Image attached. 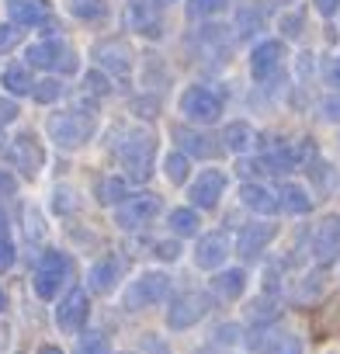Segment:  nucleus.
I'll use <instances>...</instances> for the list:
<instances>
[{
	"mask_svg": "<svg viewBox=\"0 0 340 354\" xmlns=\"http://www.w3.org/2000/svg\"><path fill=\"white\" fill-rule=\"evenodd\" d=\"M25 233H28V240L35 236V240H42L46 236V226H42V216H39V209H25Z\"/></svg>",
	"mask_w": 340,
	"mask_h": 354,
	"instance_id": "nucleus-42",
	"label": "nucleus"
},
{
	"mask_svg": "<svg viewBox=\"0 0 340 354\" xmlns=\"http://www.w3.org/2000/svg\"><path fill=\"white\" fill-rule=\"evenodd\" d=\"M330 288V278H326V268L319 264V271H309L305 278H299V285L292 288V302L295 306H316Z\"/></svg>",
	"mask_w": 340,
	"mask_h": 354,
	"instance_id": "nucleus-21",
	"label": "nucleus"
},
{
	"mask_svg": "<svg viewBox=\"0 0 340 354\" xmlns=\"http://www.w3.org/2000/svg\"><path fill=\"white\" fill-rule=\"evenodd\" d=\"M323 80H326L333 91H340V56H330V59L323 63Z\"/></svg>",
	"mask_w": 340,
	"mask_h": 354,
	"instance_id": "nucleus-43",
	"label": "nucleus"
},
{
	"mask_svg": "<svg viewBox=\"0 0 340 354\" xmlns=\"http://www.w3.org/2000/svg\"><path fill=\"white\" fill-rule=\"evenodd\" d=\"M32 97H35L39 104H53V101H59V97H63V84H59L56 77L35 80V87H32Z\"/></svg>",
	"mask_w": 340,
	"mask_h": 354,
	"instance_id": "nucleus-34",
	"label": "nucleus"
},
{
	"mask_svg": "<svg viewBox=\"0 0 340 354\" xmlns=\"http://www.w3.org/2000/svg\"><path fill=\"white\" fill-rule=\"evenodd\" d=\"M66 285V274H56V271H35V278H32V288H35V295L39 299H46V302H53V299H59V288Z\"/></svg>",
	"mask_w": 340,
	"mask_h": 354,
	"instance_id": "nucleus-30",
	"label": "nucleus"
},
{
	"mask_svg": "<svg viewBox=\"0 0 340 354\" xmlns=\"http://www.w3.org/2000/svg\"><path fill=\"white\" fill-rule=\"evenodd\" d=\"M94 59H97V66H104L111 77H118V80H125L129 73H132V49L125 46V42H115V39H104V42H97L94 46Z\"/></svg>",
	"mask_w": 340,
	"mask_h": 354,
	"instance_id": "nucleus-14",
	"label": "nucleus"
},
{
	"mask_svg": "<svg viewBox=\"0 0 340 354\" xmlns=\"http://www.w3.org/2000/svg\"><path fill=\"white\" fill-rule=\"evenodd\" d=\"M219 139H223V149H229V153H247L257 136H254V125H250V122H229Z\"/></svg>",
	"mask_w": 340,
	"mask_h": 354,
	"instance_id": "nucleus-24",
	"label": "nucleus"
},
{
	"mask_svg": "<svg viewBox=\"0 0 340 354\" xmlns=\"http://www.w3.org/2000/svg\"><path fill=\"white\" fill-rule=\"evenodd\" d=\"M122 274H125V264H122L115 254H104L101 261H94V264H91L87 281H91V288H94V292L108 295V292H115V288L122 285Z\"/></svg>",
	"mask_w": 340,
	"mask_h": 354,
	"instance_id": "nucleus-17",
	"label": "nucleus"
},
{
	"mask_svg": "<svg viewBox=\"0 0 340 354\" xmlns=\"http://www.w3.org/2000/svg\"><path fill=\"white\" fill-rule=\"evenodd\" d=\"M319 111H323V118H326V122H340V91H337V94H330V97H323Z\"/></svg>",
	"mask_w": 340,
	"mask_h": 354,
	"instance_id": "nucleus-44",
	"label": "nucleus"
},
{
	"mask_svg": "<svg viewBox=\"0 0 340 354\" xmlns=\"http://www.w3.org/2000/svg\"><path fill=\"white\" fill-rule=\"evenodd\" d=\"M49 136L59 149H80L94 139L97 132V115L94 108H70V111H56L49 118Z\"/></svg>",
	"mask_w": 340,
	"mask_h": 354,
	"instance_id": "nucleus-1",
	"label": "nucleus"
},
{
	"mask_svg": "<svg viewBox=\"0 0 340 354\" xmlns=\"http://www.w3.org/2000/svg\"><path fill=\"white\" fill-rule=\"evenodd\" d=\"M18 118V104L8 101V97H0V125H11Z\"/></svg>",
	"mask_w": 340,
	"mask_h": 354,
	"instance_id": "nucleus-48",
	"label": "nucleus"
},
{
	"mask_svg": "<svg viewBox=\"0 0 340 354\" xmlns=\"http://www.w3.org/2000/svg\"><path fill=\"white\" fill-rule=\"evenodd\" d=\"M11 160L21 167L25 177H39V170H42V163H46V153H42L39 139H35L32 132H25V136L11 139Z\"/></svg>",
	"mask_w": 340,
	"mask_h": 354,
	"instance_id": "nucleus-16",
	"label": "nucleus"
},
{
	"mask_svg": "<svg viewBox=\"0 0 340 354\" xmlns=\"http://www.w3.org/2000/svg\"><path fill=\"white\" fill-rule=\"evenodd\" d=\"M80 202H77V195H73V188H56V195H53V209L59 212V216H66V212H73Z\"/></svg>",
	"mask_w": 340,
	"mask_h": 354,
	"instance_id": "nucleus-40",
	"label": "nucleus"
},
{
	"mask_svg": "<svg viewBox=\"0 0 340 354\" xmlns=\"http://www.w3.org/2000/svg\"><path fill=\"white\" fill-rule=\"evenodd\" d=\"M25 63H28L32 70H59V73H73V70L80 66V63H77V53H73L63 39H49V42L28 46Z\"/></svg>",
	"mask_w": 340,
	"mask_h": 354,
	"instance_id": "nucleus-7",
	"label": "nucleus"
},
{
	"mask_svg": "<svg viewBox=\"0 0 340 354\" xmlns=\"http://www.w3.org/2000/svg\"><path fill=\"white\" fill-rule=\"evenodd\" d=\"M223 195H226V174H223V170H202L195 181L188 185V202H191L198 212L216 209Z\"/></svg>",
	"mask_w": 340,
	"mask_h": 354,
	"instance_id": "nucleus-10",
	"label": "nucleus"
},
{
	"mask_svg": "<svg viewBox=\"0 0 340 354\" xmlns=\"http://www.w3.org/2000/svg\"><path fill=\"white\" fill-rule=\"evenodd\" d=\"M174 136H178V142H181V149L188 153V156H202V160H209V156H216L219 153V146L216 142H209L212 136H205V132H198V129H174Z\"/></svg>",
	"mask_w": 340,
	"mask_h": 354,
	"instance_id": "nucleus-22",
	"label": "nucleus"
},
{
	"mask_svg": "<svg viewBox=\"0 0 340 354\" xmlns=\"http://www.w3.org/2000/svg\"><path fill=\"white\" fill-rule=\"evenodd\" d=\"M312 257L330 268L333 261H340V216H326L316 233H312Z\"/></svg>",
	"mask_w": 340,
	"mask_h": 354,
	"instance_id": "nucleus-13",
	"label": "nucleus"
},
{
	"mask_svg": "<svg viewBox=\"0 0 340 354\" xmlns=\"http://www.w3.org/2000/svg\"><path fill=\"white\" fill-rule=\"evenodd\" d=\"M278 205H281L285 212H292V216H305V212H312V198H309V192H305L302 185H292V181H285V185L278 188Z\"/></svg>",
	"mask_w": 340,
	"mask_h": 354,
	"instance_id": "nucleus-23",
	"label": "nucleus"
},
{
	"mask_svg": "<svg viewBox=\"0 0 340 354\" xmlns=\"http://www.w3.org/2000/svg\"><path fill=\"white\" fill-rule=\"evenodd\" d=\"M0 236H8V216H4V209H0Z\"/></svg>",
	"mask_w": 340,
	"mask_h": 354,
	"instance_id": "nucleus-51",
	"label": "nucleus"
},
{
	"mask_svg": "<svg viewBox=\"0 0 340 354\" xmlns=\"http://www.w3.org/2000/svg\"><path fill=\"white\" fill-rule=\"evenodd\" d=\"M312 8H316L323 18H333V15H337V8H340V0H312Z\"/></svg>",
	"mask_w": 340,
	"mask_h": 354,
	"instance_id": "nucleus-49",
	"label": "nucleus"
},
{
	"mask_svg": "<svg viewBox=\"0 0 340 354\" xmlns=\"http://www.w3.org/2000/svg\"><path fill=\"white\" fill-rule=\"evenodd\" d=\"M243 313H247V319H250L254 326H271V323L281 316V306H274L271 295H261V299H254L250 306H243Z\"/></svg>",
	"mask_w": 340,
	"mask_h": 354,
	"instance_id": "nucleus-28",
	"label": "nucleus"
},
{
	"mask_svg": "<svg viewBox=\"0 0 340 354\" xmlns=\"http://www.w3.org/2000/svg\"><path fill=\"white\" fill-rule=\"evenodd\" d=\"M21 39H25V28H21V25H15V21L0 25V56H8L11 49H18Z\"/></svg>",
	"mask_w": 340,
	"mask_h": 354,
	"instance_id": "nucleus-36",
	"label": "nucleus"
},
{
	"mask_svg": "<svg viewBox=\"0 0 340 354\" xmlns=\"http://www.w3.org/2000/svg\"><path fill=\"white\" fill-rule=\"evenodd\" d=\"M167 223H170V230H174L178 236H198V230H202V216H198L195 205H188V209H170Z\"/></svg>",
	"mask_w": 340,
	"mask_h": 354,
	"instance_id": "nucleus-25",
	"label": "nucleus"
},
{
	"mask_svg": "<svg viewBox=\"0 0 340 354\" xmlns=\"http://www.w3.org/2000/svg\"><path fill=\"white\" fill-rule=\"evenodd\" d=\"M15 261H18V250H15V243H11L8 236H0V274H4V271H11V268H15Z\"/></svg>",
	"mask_w": 340,
	"mask_h": 354,
	"instance_id": "nucleus-41",
	"label": "nucleus"
},
{
	"mask_svg": "<svg viewBox=\"0 0 340 354\" xmlns=\"http://www.w3.org/2000/svg\"><path fill=\"white\" fill-rule=\"evenodd\" d=\"M73 354H111V344L101 330H87L77 337V351Z\"/></svg>",
	"mask_w": 340,
	"mask_h": 354,
	"instance_id": "nucleus-32",
	"label": "nucleus"
},
{
	"mask_svg": "<svg viewBox=\"0 0 340 354\" xmlns=\"http://www.w3.org/2000/svg\"><path fill=\"white\" fill-rule=\"evenodd\" d=\"M84 87H87L94 97H104V94H111V73L87 70V77H84Z\"/></svg>",
	"mask_w": 340,
	"mask_h": 354,
	"instance_id": "nucleus-38",
	"label": "nucleus"
},
{
	"mask_svg": "<svg viewBox=\"0 0 340 354\" xmlns=\"http://www.w3.org/2000/svg\"><path fill=\"white\" fill-rule=\"evenodd\" d=\"M39 354H63V351H59L56 344H42V347H39Z\"/></svg>",
	"mask_w": 340,
	"mask_h": 354,
	"instance_id": "nucleus-50",
	"label": "nucleus"
},
{
	"mask_svg": "<svg viewBox=\"0 0 340 354\" xmlns=\"http://www.w3.org/2000/svg\"><path fill=\"white\" fill-rule=\"evenodd\" d=\"M0 80H4V91L15 94V97H25V94H32V87H35L32 66H8Z\"/></svg>",
	"mask_w": 340,
	"mask_h": 354,
	"instance_id": "nucleus-29",
	"label": "nucleus"
},
{
	"mask_svg": "<svg viewBox=\"0 0 340 354\" xmlns=\"http://www.w3.org/2000/svg\"><path fill=\"white\" fill-rule=\"evenodd\" d=\"M125 28L142 39H163V15L156 0H129L125 4Z\"/></svg>",
	"mask_w": 340,
	"mask_h": 354,
	"instance_id": "nucleus-8",
	"label": "nucleus"
},
{
	"mask_svg": "<svg viewBox=\"0 0 340 354\" xmlns=\"http://www.w3.org/2000/svg\"><path fill=\"white\" fill-rule=\"evenodd\" d=\"M178 108H181V115H185L191 125H212V122H219V115H223V97H219L212 87H205V84H191V87L181 94Z\"/></svg>",
	"mask_w": 340,
	"mask_h": 354,
	"instance_id": "nucleus-5",
	"label": "nucleus"
},
{
	"mask_svg": "<svg viewBox=\"0 0 340 354\" xmlns=\"http://www.w3.org/2000/svg\"><path fill=\"white\" fill-rule=\"evenodd\" d=\"M181 250H185V247H181L178 240H156V243H153V254H156L160 261H167V264L181 261Z\"/></svg>",
	"mask_w": 340,
	"mask_h": 354,
	"instance_id": "nucleus-39",
	"label": "nucleus"
},
{
	"mask_svg": "<svg viewBox=\"0 0 340 354\" xmlns=\"http://www.w3.org/2000/svg\"><path fill=\"white\" fill-rule=\"evenodd\" d=\"M236 340H240V326H236V323H223V326L216 330V344H226V347H229V344H236Z\"/></svg>",
	"mask_w": 340,
	"mask_h": 354,
	"instance_id": "nucleus-46",
	"label": "nucleus"
},
{
	"mask_svg": "<svg viewBox=\"0 0 340 354\" xmlns=\"http://www.w3.org/2000/svg\"><path fill=\"white\" fill-rule=\"evenodd\" d=\"M0 309H4V288H0Z\"/></svg>",
	"mask_w": 340,
	"mask_h": 354,
	"instance_id": "nucleus-52",
	"label": "nucleus"
},
{
	"mask_svg": "<svg viewBox=\"0 0 340 354\" xmlns=\"http://www.w3.org/2000/svg\"><path fill=\"white\" fill-rule=\"evenodd\" d=\"M229 254H233V240H229L223 230L202 233L198 243H195V264H198L202 271H219V268L226 264Z\"/></svg>",
	"mask_w": 340,
	"mask_h": 354,
	"instance_id": "nucleus-11",
	"label": "nucleus"
},
{
	"mask_svg": "<svg viewBox=\"0 0 340 354\" xmlns=\"http://www.w3.org/2000/svg\"><path fill=\"white\" fill-rule=\"evenodd\" d=\"M167 299H170V274H163V271H142L139 278H132V285L122 295V302H125L129 313L160 306Z\"/></svg>",
	"mask_w": 340,
	"mask_h": 354,
	"instance_id": "nucleus-3",
	"label": "nucleus"
},
{
	"mask_svg": "<svg viewBox=\"0 0 340 354\" xmlns=\"http://www.w3.org/2000/svg\"><path fill=\"white\" fill-rule=\"evenodd\" d=\"M118 354H132V351H118Z\"/></svg>",
	"mask_w": 340,
	"mask_h": 354,
	"instance_id": "nucleus-53",
	"label": "nucleus"
},
{
	"mask_svg": "<svg viewBox=\"0 0 340 354\" xmlns=\"http://www.w3.org/2000/svg\"><path fill=\"white\" fill-rule=\"evenodd\" d=\"M209 309H212V299L205 292H181L167 306V330H191L195 323L209 316Z\"/></svg>",
	"mask_w": 340,
	"mask_h": 354,
	"instance_id": "nucleus-6",
	"label": "nucleus"
},
{
	"mask_svg": "<svg viewBox=\"0 0 340 354\" xmlns=\"http://www.w3.org/2000/svg\"><path fill=\"white\" fill-rule=\"evenodd\" d=\"M8 15L21 28H39V25L53 21V11L46 0H8Z\"/></svg>",
	"mask_w": 340,
	"mask_h": 354,
	"instance_id": "nucleus-18",
	"label": "nucleus"
},
{
	"mask_svg": "<svg viewBox=\"0 0 340 354\" xmlns=\"http://www.w3.org/2000/svg\"><path fill=\"white\" fill-rule=\"evenodd\" d=\"M87 316H91V299L84 288H70L56 306V326L63 333H80L87 326Z\"/></svg>",
	"mask_w": 340,
	"mask_h": 354,
	"instance_id": "nucleus-9",
	"label": "nucleus"
},
{
	"mask_svg": "<svg viewBox=\"0 0 340 354\" xmlns=\"http://www.w3.org/2000/svg\"><path fill=\"white\" fill-rule=\"evenodd\" d=\"M122 167H125V177L135 185H146L153 177V163H156V136L146 132V129H135L122 139Z\"/></svg>",
	"mask_w": 340,
	"mask_h": 354,
	"instance_id": "nucleus-2",
	"label": "nucleus"
},
{
	"mask_svg": "<svg viewBox=\"0 0 340 354\" xmlns=\"http://www.w3.org/2000/svg\"><path fill=\"white\" fill-rule=\"evenodd\" d=\"M229 8V0H188V18H209Z\"/></svg>",
	"mask_w": 340,
	"mask_h": 354,
	"instance_id": "nucleus-37",
	"label": "nucleus"
},
{
	"mask_svg": "<svg viewBox=\"0 0 340 354\" xmlns=\"http://www.w3.org/2000/svg\"><path fill=\"white\" fill-rule=\"evenodd\" d=\"M240 202L250 209V212H257V216H274L281 205H278V192H271V188H264L261 181H243L240 185Z\"/></svg>",
	"mask_w": 340,
	"mask_h": 354,
	"instance_id": "nucleus-19",
	"label": "nucleus"
},
{
	"mask_svg": "<svg viewBox=\"0 0 340 354\" xmlns=\"http://www.w3.org/2000/svg\"><path fill=\"white\" fill-rule=\"evenodd\" d=\"M261 354H302V340L295 333H267V340L261 344Z\"/></svg>",
	"mask_w": 340,
	"mask_h": 354,
	"instance_id": "nucleus-31",
	"label": "nucleus"
},
{
	"mask_svg": "<svg viewBox=\"0 0 340 354\" xmlns=\"http://www.w3.org/2000/svg\"><path fill=\"white\" fill-rule=\"evenodd\" d=\"M70 11H73L80 21H104V18H108V8L101 4V0H73Z\"/></svg>",
	"mask_w": 340,
	"mask_h": 354,
	"instance_id": "nucleus-33",
	"label": "nucleus"
},
{
	"mask_svg": "<svg viewBox=\"0 0 340 354\" xmlns=\"http://www.w3.org/2000/svg\"><path fill=\"white\" fill-rule=\"evenodd\" d=\"M160 212H163L160 195H153V192L125 195V198L115 205V226H118V230H142V226H149Z\"/></svg>",
	"mask_w": 340,
	"mask_h": 354,
	"instance_id": "nucleus-4",
	"label": "nucleus"
},
{
	"mask_svg": "<svg viewBox=\"0 0 340 354\" xmlns=\"http://www.w3.org/2000/svg\"><path fill=\"white\" fill-rule=\"evenodd\" d=\"M281 56H285V46H281L278 39H264V42H257L254 53H250V73H254V80H257V84H267V80L278 73Z\"/></svg>",
	"mask_w": 340,
	"mask_h": 354,
	"instance_id": "nucleus-15",
	"label": "nucleus"
},
{
	"mask_svg": "<svg viewBox=\"0 0 340 354\" xmlns=\"http://www.w3.org/2000/svg\"><path fill=\"white\" fill-rule=\"evenodd\" d=\"M247 271L243 268H226V271H216V278H212V295L216 299H223V302H236V299H243V292H247Z\"/></svg>",
	"mask_w": 340,
	"mask_h": 354,
	"instance_id": "nucleus-20",
	"label": "nucleus"
},
{
	"mask_svg": "<svg viewBox=\"0 0 340 354\" xmlns=\"http://www.w3.org/2000/svg\"><path fill=\"white\" fill-rule=\"evenodd\" d=\"M281 32H285V39H295L302 32V15H285L281 18Z\"/></svg>",
	"mask_w": 340,
	"mask_h": 354,
	"instance_id": "nucleus-47",
	"label": "nucleus"
},
{
	"mask_svg": "<svg viewBox=\"0 0 340 354\" xmlns=\"http://www.w3.org/2000/svg\"><path fill=\"white\" fill-rule=\"evenodd\" d=\"M39 268H42V271L66 274V278H70V271H73V264H70V257H66L63 250H42V257H39Z\"/></svg>",
	"mask_w": 340,
	"mask_h": 354,
	"instance_id": "nucleus-35",
	"label": "nucleus"
},
{
	"mask_svg": "<svg viewBox=\"0 0 340 354\" xmlns=\"http://www.w3.org/2000/svg\"><path fill=\"white\" fill-rule=\"evenodd\" d=\"M11 195H18V177L0 167V198H11Z\"/></svg>",
	"mask_w": 340,
	"mask_h": 354,
	"instance_id": "nucleus-45",
	"label": "nucleus"
},
{
	"mask_svg": "<svg viewBox=\"0 0 340 354\" xmlns=\"http://www.w3.org/2000/svg\"><path fill=\"white\" fill-rule=\"evenodd\" d=\"M129 195V188H125V177H115V174H108V177H101V181L94 185V198L101 202V205H118L122 198Z\"/></svg>",
	"mask_w": 340,
	"mask_h": 354,
	"instance_id": "nucleus-26",
	"label": "nucleus"
},
{
	"mask_svg": "<svg viewBox=\"0 0 340 354\" xmlns=\"http://www.w3.org/2000/svg\"><path fill=\"white\" fill-rule=\"evenodd\" d=\"M163 174L170 185H188V174H191V156L185 149H174L163 156Z\"/></svg>",
	"mask_w": 340,
	"mask_h": 354,
	"instance_id": "nucleus-27",
	"label": "nucleus"
},
{
	"mask_svg": "<svg viewBox=\"0 0 340 354\" xmlns=\"http://www.w3.org/2000/svg\"><path fill=\"white\" fill-rule=\"evenodd\" d=\"M274 236H278V223H247L236 236V254L243 261H257Z\"/></svg>",
	"mask_w": 340,
	"mask_h": 354,
	"instance_id": "nucleus-12",
	"label": "nucleus"
}]
</instances>
